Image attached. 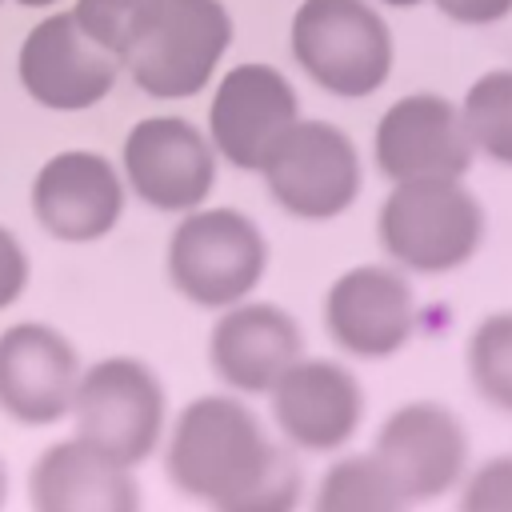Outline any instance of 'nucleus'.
I'll return each instance as SVG.
<instances>
[{"label":"nucleus","instance_id":"obj_1","mask_svg":"<svg viewBox=\"0 0 512 512\" xmlns=\"http://www.w3.org/2000/svg\"><path fill=\"white\" fill-rule=\"evenodd\" d=\"M164 476L208 512H224L244 500L288 456L276 432L236 392H204L188 400L164 432Z\"/></svg>","mask_w":512,"mask_h":512},{"label":"nucleus","instance_id":"obj_2","mask_svg":"<svg viewBox=\"0 0 512 512\" xmlns=\"http://www.w3.org/2000/svg\"><path fill=\"white\" fill-rule=\"evenodd\" d=\"M288 56L328 96H376L396 64V36L372 0H300L288 20Z\"/></svg>","mask_w":512,"mask_h":512},{"label":"nucleus","instance_id":"obj_3","mask_svg":"<svg viewBox=\"0 0 512 512\" xmlns=\"http://www.w3.org/2000/svg\"><path fill=\"white\" fill-rule=\"evenodd\" d=\"M484 204L464 180L388 184L376 208V244L408 276H448L484 244Z\"/></svg>","mask_w":512,"mask_h":512},{"label":"nucleus","instance_id":"obj_4","mask_svg":"<svg viewBox=\"0 0 512 512\" xmlns=\"http://www.w3.org/2000/svg\"><path fill=\"white\" fill-rule=\"evenodd\" d=\"M232 36L224 0H156L124 44L120 68L152 100H192L220 76Z\"/></svg>","mask_w":512,"mask_h":512},{"label":"nucleus","instance_id":"obj_5","mask_svg":"<svg viewBox=\"0 0 512 512\" xmlns=\"http://www.w3.org/2000/svg\"><path fill=\"white\" fill-rule=\"evenodd\" d=\"M164 272L176 296L192 308H232L256 296L268 272V236L244 208L200 204L176 216L164 248Z\"/></svg>","mask_w":512,"mask_h":512},{"label":"nucleus","instance_id":"obj_6","mask_svg":"<svg viewBox=\"0 0 512 512\" xmlns=\"http://www.w3.org/2000/svg\"><path fill=\"white\" fill-rule=\"evenodd\" d=\"M76 436L112 460L140 468L152 460L168 432V388L140 356H104L80 372L72 396Z\"/></svg>","mask_w":512,"mask_h":512},{"label":"nucleus","instance_id":"obj_7","mask_svg":"<svg viewBox=\"0 0 512 512\" xmlns=\"http://www.w3.org/2000/svg\"><path fill=\"white\" fill-rule=\"evenodd\" d=\"M280 212L304 224L344 216L364 188V160L356 140L320 116H300L260 168Z\"/></svg>","mask_w":512,"mask_h":512},{"label":"nucleus","instance_id":"obj_8","mask_svg":"<svg viewBox=\"0 0 512 512\" xmlns=\"http://www.w3.org/2000/svg\"><path fill=\"white\" fill-rule=\"evenodd\" d=\"M372 460L408 504H436L460 488L472 468V440L460 412L440 400L396 404L372 436Z\"/></svg>","mask_w":512,"mask_h":512},{"label":"nucleus","instance_id":"obj_9","mask_svg":"<svg viewBox=\"0 0 512 512\" xmlns=\"http://www.w3.org/2000/svg\"><path fill=\"white\" fill-rule=\"evenodd\" d=\"M220 156L204 128L188 116H144L128 128L120 144V176L124 188L152 212L184 216L208 204L216 188Z\"/></svg>","mask_w":512,"mask_h":512},{"label":"nucleus","instance_id":"obj_10","mask_svg":"<svg viewBox=\"0 0 512 512\" xmlns=\"http://www.w3.org/2000/svg\"><path fill=\"white\" fill-rule=\"evenodd\" d=\"M296 120H300L296 84L276 64L240 60L212 80L204 132L216 156L240 172H260Z\"/></svg>","mask_w":512,"mask_h":512},{"label":"nucleus","instance_id":"obj_11","mask_svg":"<svg viewBox=\"0 0 512 512\" xmlns=\"http://www.w3.org/2000/svg\"><path fill=\"white\" fill-rule=\"evenodd\" d=\"M364 384L360 376L332 356H300L268 392L272 428L284 448L336 456L352 444L364 424Z\"/></svg>","mask_w":512,"mask_h":512},{"label":"nucleus","instance_id":"obj_12","mask_svg":"<svg viewBox=\"0 0 512 512\" xmlns=\"http://www.w3.org/2000/svg\"><path fill=\"white\" fill-rule=\"evenodd\" d=\"M420 328L412 276L396 264H352L324 292V332L352 360H388Z\"/></svg>","mask_w":512,"mask_h":512},{"label":"nucleus","instance_id":"obj_13","mask_svg":"<svg viewBox=\"0 0 512 512\" xmlns=\"http://www.w3.org/2000/svg\"><path fill=\"white\" fill-rule=\"evenodd\" d=\"M120 56L92 40L72 12H48L28 28L16 56L20 88L52 112L96 108L120 80Z\"/></svg>","mask_w":512,"mask_h":512},{"label":"nucleus","instance_id":"obj_14","mask_svg":"<svg viewBox=\"0 0 512 512\" xmlns=\"http://www.w3.org/2000/svg\"><path fill=\"white\" fill-rule=\"evenodd\" d=\"M476 152L460 104L440 92H408L384 108L372 128V164L388 184L464 180Z\"/></svg>","mask_w":512,"mask_h":512},{"label":"nucleus","instance_id":"obj_15","mask_svg":"<svg viewBox=\"0 0 512 512\" xmlns=\"http://www.w3.org/2000/svg\"><path fill=\"white\" fill-rule=\"evenodd\" d=\"M124 176L104 152L64 148L48 156L32 180V212L60 244H96L124 216Z\"/></svg>","mask_w":512,"mask_h":512},{"label":"nucleus","instance_id":"obj_16","mask_svg":"<svg viewBox=\"0 0 512 512\" xmlns=\"http://www.w3.org/2000/svg\"><path fill=\"white\" fill-rule=\"evenodd\" d=\"M304 356L300 320L272 300L220 308L208 328V368L236 396H268L272 384Z\"/></svg>","mask_w":512,"mask_h":512},{"label":"nucleus","instance_id":"obj_17","mask_svg":"<svg viewBox=\"0 0 512 512\" xmlns=\"http://www.w3.org/2000/svg\"><path fill=\"white\" fill-rule=\"evenodd\" d=\"M80 372V352L60 328L24 320L0 332V412L16 424H60L72 412Z\"/></svg>","mask_w":512,"mask_h":512},{"label":"nucleus","instance_id":"obj_18","mask_svg":"<svg viewBox=\"0 0 512 512\" xmlns=\"http://www.w3.org/2000/svg\"><path fill=\"white\" fill-rule=\"evenodd\" d=\"M32 512H144L136 468L112 460L80 436L48 444L28 472Z\"/></svg>","mask_w":512,"mask_h":512},{"label":"nucleus","instance_id":"obj_19","mask_svg":"<svg viewBox=\"0 0 512 512\" xmlns=\"http://www.w3.org/2000/svg\"><path fill=\"white\" fill-rule=\"evenodd\" d=\"M412 504L396 492L372 452H340L316 480L308 512H408Z\"/></svg>","mask_w":512,"mask_h":512},{"label":"nucleus","instance_id":"obj_20","mask_svg":"<svg viewBox=\"0 0 512 512\" xmlns=\"http://www.w3.org/2000/svg\"><path fill=\"white\" fill-rule=\"evenodd\" d=\"M456 104L472 152L512 168V68L480 72Z\"/></svg>","mask_w":512,"mask_h":512},{"label":"nucleus","instance_id":"obj_21","mask_svg":"<svg viewBox=\"0 0 512 512\" xmlns=\"http://www.w3.org/2000/svg\"><path fill=\"white\" fill-rule=\"evenodd\" d=\"M464 372L480 404L512 416V308L480 316L464 344Z\"/></svg>","mask_w":512,"mask_h":512},{"label":"nucleus","instance_id":"obj_22","mask_svg":"<svg viewBox=\"0 0 512 512\" xmlns=\"http://www.w3.org/2000/svg\"><path fill=\"white\" fill-rule=\"evenodd\" d=\"M152 4L156 0H76L72 16L92 40H100L108 52L120 56L132 32L140 28V20L152 12Z\"/></svg>","mask_w":512,"mask_h":512},{"label":"nucleus","instance_id":"obj_23","mask_svg":"<svg viewBox=\"0 0 512 512\" xmlns=\"http://www.w3.org/2000/svg\"><path fill=\"white\" fill-rule=\"evenodd\" d=\"M456 512H512V452L468 468L456 488Z\"/></svg>","mask_w":512,"mask_h":512},{"label":"nucleus","instance_id":"obj_24","mask_svg":"<svg viewBox=\"0 0 512 512\" xmlns=\"http://www.w3.org/2000/svg\"><path fill=\"white\" fill-rule=\"evenodd\" d=\"M304 504V472L300 464L292 460V452L268 472L264 484H256L244 500H236L232 508L224 512H300Z\"/></svg>","mask_w":512,"mask_h":512},{"label":"nucleus","instance_id":"obj_25","mask_svg":"<svg viewBox=\"0 0 512 512\" xmlns=\"http://www.w3.org/2000/svg\"><path fill=\"white\" fill-rule=\"evenodd\" d=\"M28 276H32V264H28L24 244L16 240L12 228L0 224V308H12L24 296Z\"/></svg>","mask_w":512,"mask_h":512},{"label":"nucleus","instance_id":"obj_26","mask_svg":"<svg viewBox=\"0 0 512 512\" xmlns=\"http://www.w3.org/2000/svg\"><path fill=\"white\" fill-rule=\"evenodd\" d=\"M428 4L460 28H492L512 16V0H428Z\"/></svg>","mask_w":512,"mask_h":512},{"label":"nucleus","instance_id":"obj_27","mask_svg":"<svg viewBox=\"0 0 512 512\" xmlns=\"http://www.w3.org/2000/svg\"><path fill=\"white\" fill-rule=\"evenodd\" d=\"M372 4H380V8H416L424 0H372Z\"/></svg>","mask_w":512,"mask_h":512},{"label":"nucleus","instance_id":"obj_28","mask_svg":"<svg viewBox=\"0 0 512 512\" xmlns=\"http://www.w3.org/2000/svg\"><path fill=\"white\" fill-rule=\"evenodd\" d=\"M4 500H8V468H4V456H0V512H4Z\"/></svg>","mask_w":512,"mask_h":512},{"label":"nucleus","instance_id":"obj_29","mask_svg":"<svg viewBox=\"0 0 512 512\" xmlns=\"http://www.w3.org/2000/svg\"><path fill=\"white\" fill-rule=\"evenodd\" d=\"M16 4H24V8H52V4H60V0H16Z\"/></svg>","mask_w":512,"mask_h":512}]
</instances>
